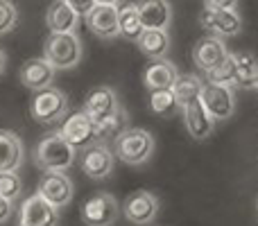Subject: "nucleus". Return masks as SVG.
Masks as SVG:
<instances>
[{"instance_id":"obj_1","label":"nucleus","mask_w":258,"mask_h":226,"mask_svg":"<svg viewBox=\"0 0 258 226\" xmlns=\"http://www.w3.org/2000/svg\"><path fill=\"white\" fill-rule=\"evenodd\" d=\"M34 165L43 172H66L77 159V149L59 131L43 136L34 147Z\"/></svg>"},{"instance_id":"obj_2","label":"nucleus","mask_w":258,"mask_h":226,"mask_svg":"<svg viewBox=\"0 0 258 226\" xmlns=\"http://www.w3.org/2000/svg\"><path fill=\"white\" fill-rule=\"evenodd\" d=\"M113 154L127 165H143L154 154V136L147 129L127 127L116 136Z\"/></svg>"},{"instance_id":"obj_3","label":"nucleus","mask_w":258,"mask_h":226,"mask_svg":"<svg viewBox=\"0 0 258 226\" xmlns=\"http://www.w3.org/2000/svg\"><path fill=\"white\" fill-rule=\"evenodd\" d=\"M43 57L52 63L57 70H71L82 61V41L77 32H63V34L50 36L43 43Z\"/></svg>"},{"instance_id":"obj_4","label":"nucleus","mask_w":258,"mask_h":226,"mask_svg":"<svg viewBox=\"0 0 258 226\" xmlns=\"http://www.w3.org/2000/svg\"><path fill=\"white\" fill-rule=\"evenodd\" d=\"M30 113L36 122L52 124L61 120L68 113V98L54 86H48L43 91H36L34 98L30 102Z\"/></svg>"},{"instance_id":"obj_5","label":"nucleus","mask_w":258,"mask_h":226,"mask_svg":"<svg viewBox=\"0 0 258 226\" xmlns=\"http://www.w3.org/2000/svg\"><path fill=\"white\" fill-rule=\"evenodd\" d=\"M122 208L116 197L109 192H98L82 206V222L86 226H113L120 217Z\"/></svg>"},{"instance_id":"obj_6","label":"nucleus","mask_w":258,"mask_h":226,"mask_svg":"<svg viewBox=\"0 0 258 226\" xmlns=\"http://www.w3.org/2000/svg\"><path fill=\"white\" fill-rule=\"evenodd\" d=\"M59 133H61L75 149H84V147H89V145H93V142L100 140L98 138V124H95V120L91 118L84 109L68 115V118L63 120Z\"/></svg>"},{"instance_id":"obj_7","label":"nucleus","mask_w":258,"mask_h":226,"mask_svg":"<svg viewBox=\"0 0 258 226\" xmlns=\"http://www.w3.org/2000/svg\"><path fill=\"white\" fill-rule=\"evenodd\" d=\"M113 163H116V154H113V149L104 140H98L82 149L80 165H82V172L89 179H95V181L107 179L113 172Z\"/></svg>"},{"instance_id":"obj_8","label":"nucleus","mask_w":258,"mask_h":226,"mask_svg":"<svg viewBox=\"0 0 258 226\" xmlns=\"http://www.w3.org/2000/svg\"><path fill=\"white\" fill-rule=\"evenodd\" d=\"M16 226H59V208L36 192L30 195L18 208Z\"/></svg>"},{"instance_id":"obj_9","label":"nucleus","mask_w":258,"mask_h":226,"mask_svg":"<svg viewBox=\"0 0 258 226\" xmlns=\"http://www.w3.org/2000/svg\"><path fill=\"white\" fill-rule=\"evenodd\" d=\"M200 100L204 104V109L211 115L218 120H227L233 115V109H236V100H233V89L227 84H215V82H206L202 86Z\"/></svg>"},{"instance_id":"obj_10","label":"nucleus","mask_w":258,"mask_h":226,"mask_svg":"<svg viewBox=\"0 0 258 226\" xmlns=\"http://www.w3.org/2000/svg\"><path fill=\"white\" fill-rule=\"evenodd\" d=\"M39 192L45 201L54 206V208H66L73 201V195H75V186H73L71 177L63 172H45L39 181Z\"/></svg>"},{"instance_id":"obj_11","label":"nucleus","mask_w":258,"mask_h":226,"mask_svg":"<svg viewBox=\"0 0 258 226\" xmlns=\"http://www.w3.org/2000/svg\"><path fill=\"white\" fill-rule=\"evenodd\" d=\"M120 208H122V215L132 224L147 226L154 222L156 215H159V199L150 190H136L127 197Z\"/></svg>"},{"instance_id":"obj_12","label":"nucleus","mask_w":258,"mask_h":226,"mask_svg":"<svg viewBox=\"0 0 258 226\" xmlns=\"http://www.w3.org/2000/svg\"><path fill=\"white\" fill-rule=\"evenodd\" d=\"M200 25L215 36H236L242 30V18L236 9H202Z\"/></svg>"},{"instance_id":"obj_13","label":"nucleus","mask_w":258,"mask_h":226,"mask_svg":"<svg viewBox=\"0 0 258 226\" xmlns=\"http://www.w3.org/2000/svg\"><path fill=\"white\" fill-rule=\"evenodd\" d=\"M229 52H231V50L227 48L222 36L211 34V36H204V39L197 41L195 50H192V59H195L197 68L206 72V70H211V68L220 66V63L229 57Z\"/></svg>"},{"instance_id":"obj_14","label":"nucleus","mask_w":258,"mask_h":226,"mask_svg":"<svg viewBox=\"0 0 258 226\" xmlns=\"http://www.w3.org/2000/svg\"><path fill=\"white\" fill-rule=\"evenodd\" d=\"M54 75H57V68L48 61L45 57H34L27 59L21 66V82L23 86H27L30 91H43L48 86H52Z\"/></svg>"},{"instance_id":"obj_15","label":"nucleus","mask_w":258,"mask_h":226,"mask_svg":"<svg viewBox=\"0 0 258 226\" xmlns=\"http://www.w3.org/2000/svg\"><path fill=\"white\" fill-rule=\"evenodd\" d=\"M120 102H118V95L113 89L109 86H98L93 89L84 100V111L95 120V122H102V120L111 118L113 113L120 111Z\"/></svg>"},{"instance_id":"obj_16","label":"nucleus","mask_w":258,"mask_h":226,"mask_svg":"<svg viewBox=\"0 0 258 226\" xmlns=\"http://www.w3.org/2000/svg\"><path fill=\"white\" fill-rule=\"evenodd\" d=\"M181 111H183V124H186L188 133H190L195 140H204V138H209L211 133H213L215 118L204 109L200 98L188 102Z\"/></svg>"},{"instance_id":"obj_17","label":"nucleus","mask_w":258,"mask_h":226,"mask_svg":"<svg viewBox=\"0 0 258 226\" xmlns=\"http://www.w3.org/2000/svg\"><path fill=\"white\" fill-rule=\"evenodd\" d=\"M91 32L100 39H116L120 36V25H118V5H95L91 14L86 16Z\"/></svg>"},{"instance_id":"obj_18","label":"nucleus","mask_w":258,"mask_h":226,"mask_svg":"<svg viewBox=\"0 0 258 226\" xmlns=\"http://www.w3.org/2000/svg\"><path fill=\"white\" fill-rule=\"evenodd\" d=\"M177 77H179L177 66L172 61H168V59H152V63L143 72V82H145L147 91L172 89Z\"/></svg>"},{"instance_id":"obj_19","label":"nucleus","mask_w":258,"mask_h":226,"mask_svg":"<svg viewBox=\"0 0 258 226\" xmlns=\"http://www.w3.org/2000/svg\"><path fill=\"white\" fill-rule=\"evenodd\" d=\"M138 5V14H141L143 27H152V30H168L172 23V7L168 0H141Z\"/></svg>"},{"instance_id":"obj_20","label":"nucleus","mask_w":258,"mask_h":226,"mask_svg":"<svg viewBox=\"0 0 258 226\" xmlns=\"http://www.w3.org/2000/svg\"><path fill=\"white\" fill-rule=\"evenodd\" d=\"M23 142L14 131L0 129V172H16L23 165Z\"/></svg>"},{"instance_id":"obj_21","label":"nucleus","mask_w":258,"mask_h":226,"mask_svg":"<svg viewBox=\"0 0 258 226\" xmlns=\"http://www.w3.org/2000/svg\"><path fill=\"white\" fill-rule=\"evenodd\" d=\"M136 45L145 57L165 59L170 52V34H168V30H152V27H145L143 34L136 39Z\"/></svg>"},{"instance_id":"obj_22","label":"nucleus","mask_w":258,"mask_h":226,"mask_svg":"<svg viewBox=\"0 0 258 226\" xmlns=\"http://www.w3.org/2000/svg\"><path fill=\"white\" fill-rule=\"evenodd\" d=\"M45 23H48L50 32H54V34H63V32H75L77 30L80 16H77L63 0H54V3L50 5L48 14H45Z\"/></svg>"},{"instance_id":"obj_23","label":"nucleus","mask_w":258,"mask_h":226,"mask_svg":"<svg viewBox=\"0 0 258 226\" xmlns=\"http://www.w3.org/2000/svg\"><path fill=\"white\" fill-rule=\"evenodd\" d=\"M118 25H120V36H125L129 41H136L143 34L145 27H143L136 3H127L122 7H118Z\"/></svg>"},{"instance_id":"obj_24","label":"nucleus","mask_w":258,"mask_h":226,"mask_svg":"<svg viewBox=\"0 0 258 226\" xmlns=\"http://www.w3.org/2000/svg\"><path fill=\"white\" fill-rule=\"evenodd\" d=\"M202 86H204V80L197 75H179L177 82L172 84V93L177 98L179 109H183L188 102L200 98L202 93Z\"/></svg>"},{"instance_id":"obj_25","label":"nucleus","mask_w":258,"mask_h":226,"mask_svg":"<svg viewBox=\"0 0 258 226\" xmlns=\"http://www.w3.org/2000/svg\"><path fill=\"white\" fill-rule=\"evenodd\" d=\"M206 82H215V84H227V86H236L238 82V61H236V52H229V57L224 59L220 66L211 68L204 72Z\"/></svg>"},{"instance_id":"obj_26","label":"nucleus","mask_w":258,"mask_h":226,"mask_svg":"<svg viewBox=\"0 0 258 226\" xmlns=\"http://www.w3.org/2000/svg\"><path fill=\"white\" fill-rule=\"evenodd\" d=\"M150 109H152V113H156L159 118H170V115L179 109L172 89L150 91Z\"/></svg>"},{"instance_id":"obj_27","label":"nucleus","mask_w":258,"mask_h":226,"mask_svg":"<svg viewBox=\"0 0 258 226\" xmlns=\"http://www.w3.org/2000/svg\"><path fill=\"white\" fill-rule=\"evenodd\" d=\"M98 124V138L100 140L107 142L109 138H113L116 140V136L122 131V129H127V113L125 109H120L118 113H113L111 118L102 120V122H95Z\"/></svg>"},{"instance_id":"obj_28","label":"nucleus","mask_w":258,"mask_h":226,"mask_svg":"<svg viewBox=\"0 0 258 226\" xmlns=\"http://www.w3.org/2000/svg\"><path fill=\"white\" fill-rule=\"evenodd\" d=\"M236 61H238V82L236 86H242V89H251L254 86V80H256V68H258V61L251 54H236Z\"/></svg>"},{"instance_id":"obj_29","label":"nucleus","mask_w":258,"mask_h":226,"mask_svg":"<svg viewBox=\"0 0 258 226\" xmlns=\"http://www.w3.org/2000/svg\"><path fill=\"white\" fill-rule=\"evenodd\" d=\"M23 195V181L16 172H0V197L7 201H18Z\"/></svg>"},{"instance_id":"obj_30","label":"nucleus","mask_w":258,"mask_h":226,"mask_svg":"<svg viewBox=\"0 0 258 226\" xmlns=\"http://www.w3.org/2000/svg\"><path fill=\"white\" fill-rule=\"evenodd\" d=\"M18 25V7L12 0H0V36L9 34Z\"/></svg>"},{"instance_id":"obj_31","label":"nucleus","mask_w":258,"mask_h":226,"mask_svg":"<svg viewBox=\"0 0 258 226\" xmlns=\"http://www.w3.org/2000/svg\"><path fill=\"white\" fill-rule=\"evenodd\" d=\"M63 3H66L68 7H71L73 12L77 14V16H84V18L89 16L91 9H93L95 5H98L95 0H63Z\"/></svg>"},{"instance_id":"obj_32","label":"nucleus","mask_w":258,"mask_h":226,"mask_svg":"<svg viewBox=\"0 0 258 226\" xmlns=\"http://www.w3.org/2000/svg\"><path fill=\"white\" fill-rule=\"evenodd\" d=\"M238 0H204L206 9H236Z\"/></svg>"},{"instance_id":"obj_33","label":"nucleus","mask_w":258,"mask_h":226,"mask_svg":"<svg viewBox=\"0 0 258 226\" xmlns=\"http://www.w3.org/2000/svg\"><path fill=\"white\" fill-rule=\"evenodd\" d=\"M12 210H14L12 201H7V199H3V197H0V226L7 222L9 217H12Z\"/></svg>"},{"instance_id":"obj_34","label":"nucleus","mask_w":258,"mask_h":226,"mask_svg":"<svg viewBox=\"0 0 258 226\" xmlns=\"http://www.w3.org/2000/svg\"><path fill=\"white\" fill-rule=\"evenodd\" d=\"M5 68H7V54H5V50L0 48V75L5 72Z\"/></svg>"},{"instance_id":"obj_35","label":"nucleus","mask_w":258,"mask_h":226,"mask_svg":"<svg viewBox=\"0 0 258 226\" xmlns=\"http://www.w3.org/2000/svg\"><path fill=\"white\" fill-rule=\"evenodd\" d=\"M95 3L98 5H118L120 0H95Z\"/></svg>"},{"instance_id":"obj_36","label":"nucleus","mask_w":258,"mask_h":226,"mask_svg":"<svg viewBox=\"0 0 258 226\" xmlns=\"http://www.w3.org/2000/svg\"><path fill=\"white\" fill-rule=\"evenodd\" d=\"M254 89L258 91V68H256V80H254Z\"/></svg>"},{"instance_id":"obj_37","label":"nucleus","mask_w":258,"mask_h":226,"mask_svg":"<svg viewBox=\"0 0 258 226\" xmlns=\"http://www.w3.org/2000/svg\"><path fill=\"white\" fill-rule=\"evenodd\" d=\"M256 210H258V199H256Z\"/></svg>"}]
</instances>
